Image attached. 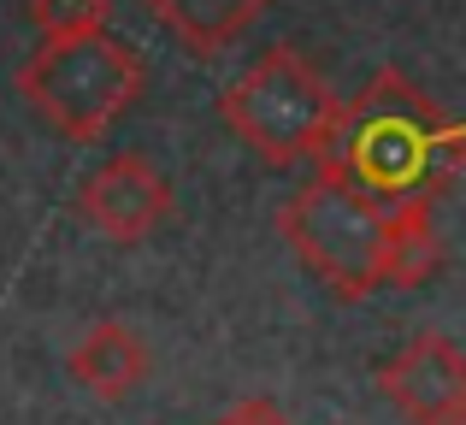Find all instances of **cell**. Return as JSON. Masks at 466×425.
Returning <instances> with one entry per match:
<instances>
[{"label":"cell","instance_id":"cell-8","mask_svg":"<svg viewBox=\"0 0 466 425\" xmlns=\"http://www.w3.org/2000/svg\"><path fill=\"white\" fill-rule=\"evenodd\" d=\"M142 6H148L195 59H213V54H225L230 42H242V35L266 18L272 0H142Z\"/></svg>","mask_w":466,"mask_h":425},{"label":"cell","instance_id":"cell-7","mask_svg":"<svg viewBox=\"0 0 466 425\" xmlns=\"http://www.w3.org/2000/svg\"><path fill=\"white\" fill-rule=\"evenodd\" d=\"M66 372H71V384H83L101 402H125L130 390L148 384V343L125 319H101L71 343Z\"/></svg>","mask_w":466,"mask_h":425},{"label":"cell","instance_id":"cell-1","mask_svg":"<svg viewBox=\"0 0 466 425\" xmlns=\"http://www.w3.org/2000/svg\"><path fill=\"white\" fill-rule=\"evenodd\" d=\"M284 242L301 254V266L342 301L378 296V289H420L443 266L431 207H390L366 196L337 166H319L308 184L278 213Z\"/></svg>","mask_w":466,"mask_h":425},{"label":"cell","instance_id":"cell-3","mask_svg":"<svg viewBox=\"0 0 466 425\" xmlns=\"http://www.w3.org/2000/svg\"><path fill=\"white\" fill-rule=\"evenodd\" d=\"M142 71L137 47L118 42L113 30H83V35H42L18 71V95L54 137L66 142H101L118 118L137 106Z\"/></svg>","mask_w":466,"mask_h":425},{"label":"cell","instance_id":"cell-10","mask_svg":"<svg viewBox=\"0 0 466 425\" xmlns=\"http://www.w3.org/2000/svg\"><path fill=\"white\" fill-rule=\"evenodd\" d=\"M213 425H296V420H289V414H284L278 402H266V396H254V402H237V408H230L225 420H213Z\"/></svg>","mask_w":466,"mask_h":425},{"label":"cell","instance_id":"cell-4","mask_svg":"<svg viewBox=\"0 0 466 425\" xmlns=\"http://www.w3.org/2000/svg\"><path fill=\"white\" fill-rule=\"evenodd\" d=\"M218 118L266 166H296V160H313L330 142L342 101L296 47H272L218 95Z\"/></svg>","mask_w":466,"mask_h":425},{"label":"cell","instance_id":"cell-9","mask_svg":"<svg viewBox=\"0 0 466 425\" xmlns=\"http://www.w3.org/2000/svg\"><path fill=\"white\" fill-rule=\"evenodd\" d=\"M113 0H30V24L42 35H83V30H106Z\"/></svg>","mask_w":466,"mask_h":425},{"label":"cell","instance_id":"cell-11","mask_svg":"<svg viewBox=\"0 0 466 425\" xmlns=\"http://www.w3.org/2000/svg\"><path fill=\"white\" fill-rule=\"evenodd\" d=\"M449 425H466V408H461V414H455V420H449Z\"/></svg>","mask_w":466,"mask_h":425},{"label":"cell","instance_id":"cell-6","mask_svg":"<svg viewBox=\"0 0 466 425\" xmlns=\"http://www.w3.org/2000/svg\"><path fill=\"white\" fill-rule=\"evenodd\" d=\"M378 390L413 425H449L466 408V355L443 331H420L378 367Z\"/></svg>","mask_w":466,"mask_h":425},{"label":"cell","instance_id":"cell-2","mask_svg":"<svg viewBox=\"0 0 466 425\" xmlns=\"http://www.w3.org/2000/svg\"><path fill=\"white\" fill-rule=\"evenodd\" d=\"M313 166H337L390 207H437L466 172V125L390 66L354 101H342V118Z\"/></svg>","mask_w":466,"mask_h":425},{"label":"cell","instance_id":"cell-5","mask_svg":"<svg viewBox=\"0 0 466 425\" xmlns=\"http://www.w3.org/2000/svg\"><path fill=\"white\" fill-rule=\"evenodd\" d=\"M77 218L106 242H148L171 218V184L142 154H113L95 177H83Z\"/></svg>","mask_w":466,"mask_h":425}]
</instances>
